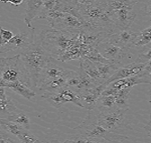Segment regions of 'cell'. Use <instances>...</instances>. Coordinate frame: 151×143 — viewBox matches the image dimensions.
Wrapping results in <instances>:
<instances>
[{
    "mask_svg": "<svg viewBox=\"0 0 151 143\" xmlns=\"http://www.w3.org/2000/svg\"><path fill=\"white\" fill-rule=\"evenodd\" d=\"M0 78L6 82L19 81L30 88L32 87L29 75L19 54L9 57H0Z\"/></svg>",
    "mask_w": 151,
    "mask_h": 143,
    "instance_id": "cell-4",
    "label": "cell"
},
{
    "mask_svg": "<svg viewBox=\"0 0 151 143\" xmlns=\"http://www.w3.org/2000/svg\"><path fill=\"white\" fill-rule=\"evenodd\" d=\"M7 87L29 100H31L36 96L35 92L19 81L15 82H8Z\"/></svg>",
    "mask_w": 151,
    "mask_h": 143,
    "instance_id": "cell-15",
    "label": "cell"
},
{
    "mask_svg": "<svg viewBox=\"0 0 151 143\" xmlns=\"http://www.w3.org/2000/svg\"><path fill=\"white\" fill-rule=\"evenodd\" d=\"M0 35H1V38H2L6 43H7L9 40H11L14 36L12 32L7 30H5V29H4L1 27V28H0Z\"/></svg>",
    "mask_w": 151,
    "mask_h": 143,
    "instance_id": "cell-25",
    "label": "cell"
},
{
    "mask_svg": "<svg viewBox=\"0 0 151 143\" xmlns=\"http://www.w3.org/2000/svg\"><path fill=\"white\" fill-rule=\"evenodd\" d=\"M44 143H63V142H59V141L57 140V139H52V140L49 141V142H44Z\"/></svg>",
    "mask_w": 151,
    "mask_h": 143,
    "instance_id": "cell-34",
    "label": "cell"
},
{
    "mask_svg": "<svg viewBox=\"0 0 151 143\" xmlns=\"http://www.w3.org/2000/svg\"><path fill=\"white\" fill-rule=\"evenodd\" d=\"M42 97L46 99L51 105L56 109H59L63 105L68 102L73 103L75 105L83 108L79 95L74 91L72 90L71 88L67 87H63L59 92L54 93V94L44 93V94L42 95Z\"/></svg>",
    "mask_w": 151,
    "mask_h": 143,
    "instance_id": "cell-7",
    "label": "cell"
},
{
    "mask_svg": "<svg viewBox=\"0 0 151 143\" xmlns=\"http://www.w3.org/2000/svg\"><path fill=\"white\" fill-rule=\"evenodd\" d=\"M99 125L111 132L121 133L123 131L132 130L131 122L128 118L129 109L117 108L111 111L99 112L93 109Z\"/></svg>",
    "mask_w": 151,
    "mask_h": 143,
    "instance_id": "cell-5",
    "label": "cell"
},
{
    "mask_svg": "<svg viewBox=\"0 0 151 143\" xmlns=\"http://www.w3.org/2000/svg\"><path fill=\"white\" fill-rule=\"evenodd\" d=\"M151 43V26L145 30L137 32L133 46L144 47Z\"/></svg>",
    "mask_w": 151,
    "mask_h": 143,
    "instance_id": "cell-18",
    "label": "cell"
},
{
    "mask_svg": "<svg viewBox=\"0 0 151 143\" xmlns=\"http://www.w3.org/2000/svg\"><path fill=\"white\" fill-rule=\"evenodd\" d=\"M86 143H105V140L99 138H89V137H86Z\"/></svg>",
    "mask_w": 151,
    "mask_h": 143,
    "instance_id": "cell-29",
    "label": "cell"
},
{
    "mask_svg": "<svg viewBox=\"0 0 151 143\" xmlns=\"http://www.w3.org/2000/svg\"><path fill=\"white\" fill-rule=\"evenodd\" d=\"M9 137L7 134L0 131V143H6Z\"/></svg>",
    "mask_w": 151,
    "mask_h": 143,
    "instance_id": "cell-28",
    "label": "cell"
},
{
    "mask_svg": "<svg viewBox=\"0 0 151 143\" xmlns=\"http://www.w3.org/2000/svg\"><path fill=\"white\" fill-rule=\"evenodd\" d=\"M141 72L151 83V60L145 64V66Z\"/></svg>",
    "mask_w": 151,
    "mask_h": 143,
    "instance_id": "cell-26",
    "label": "cell"
},
{
    "mask_svg": "<svg viewBox=\"0 0 151 143\" xmlns=\"http://www.w3.org/2000/svg\"><path fill=\"white\" fill-rule=\"evenodd\" d=\"M6 99H8V97L5 94L4 89L3 87H0V100H5Z\"/></svg>",
    "mask_w": 151,
    "mask_h": 143,
    "instance_id": "cell-31",
    "label": "cell"
},
{
    "mask_svg": "<svg viewBox=\"0 0 151 143\" xmlns=\"http://www.w3.org/2000/svg\"><path fill=\"white\" fill-rule=\"evenodd\" d=\"M106 87H107L105 84H102L78 94L83 107L87 109L88 111L93 110L98 99L101 97L102 92Z\"/></svg>",
    "mask_w": 151,
    "mask_h": 143,
    "instance_id": "cell-12",
    "label": "cell"
},
{
    "mask_svg": "<svg viewBox=\"0 0 151 143\" xmlns=\"http://www.w3.org/2000/svg\"><path fill=\"white\" fill-rule=\"evenodd\" d=\"M17 111V107L12 100L9 98L5 100H0V115H6L7 117L9 115L16 113Z\"/></svg>",
    "mask_w": 151,
    "mask_h": 143,
    "instance_id": "cell-21",
    "label": "cell"
},
{
    "mask_svg": "<svg viewBox=\"0 0 151 143\" xmlns=\"http://www.w3.org/2000/svg\"><path fill=\"white\" fill-rule=\"evenodd\" d=\"M145 129L147 131L148 134H151V115H150V121H149L148 123L147 124V125H146V126H145Z\"/></svg>",
    "mask_w": 151,
    "mask_h": 143,
    "instance_id": "cell-32",
    "label": "cell"
},
{
    "mask_svg": "<svg viewBox=\"0 0 151 143\" xmlns=\"http://www.w3.org/2000/svg\"><path fill=\"white\" fill-rule=\"evenodd\" d=\"M25 1L23 0H9V1H1V2L5 3V4H10L14 7H19L24 4Z\"/></svg>",
    "mask_w": 151,
    "mask_h": 143,
    "instance_id": "cell-27",
    "label": "cell"
},
{
    "mask_svg": "<svg viewBox=\"0 0 151 143\" xmlns=\"http://www.w3.org/2000/svg\"><path fill=\"white\" fill-rule=\"evenodd\" d=\"M138 1H106V11L110 21L118 30H130L136 18L134 11Z\"/></svg>",
    "mask_w": 151,
    "mask_h": 143,
    "instance_id": "cell-2",
    "label": "cell"
},
{
    "mask_svg": "<svg viewBox=\"0 0 151 143\" xmlns=\"http://www.w3.org/2000/svg\"><path fill=\"white\" fill-rule=\"evenodd\" d=\"M140 84H151L147 79L145 77V76L140 72L138 75L133 76V77H129V78L123 79V80H120L118 81H115L108 86H110L113 89H116L117 90L121 89L126 88H132L135 85Z\"/></svg>",
    "mask_w": 151,
    "mask_h": 143,
    "instance_id": "cell-13",
    "label": "cell"
},
{
    "mask_svg": "<svg viewBox=\"0 0 151 143\" xmlns=\"http://www.w3.org/2000/svg\"><path fill=\"white\" fill-rule=\"evenodd\" d=\"M34 28L30 32H21L13 37L11 40L0 46V53H6L9 52L21 50V52L35 42Z\"/></svg>",
    "mask_w": 151,
    "mask_h": 143,
    "instance_id": "cell-9",
    "label": "cell"
},
{
    "mask_svg": "<svg viewBox=\"0 0 151 143\" xmlns=\"http://www.w3.org/2000/svg\"><path fill=\"white\" fill-rule=\"evenodd\" d=\"M145 66V64H140L134 61L133 62L127 64L125 65H121L118 69L117 71L109 79V80L104 83V84L108 87V85L115 81H118L123 79L129 78L138 75L143 70Z\"/></svg>",
    "mask_w": 151,
    "mask_h": 143,
    "instance_id": "cell-11",
    "label": "cell"
},
{
    "mask_svg": "<svg viewBox=\"0 0 151 143\" xmlns=\"http://www.w3.org/2000/svg\"><path fill=\"white\" fill-rule=\"evenodd\" d=\"M19 54L29 75L32 87H37L41 72L52 57L39 40L35 41Z\"/></svg>",
    "mask_w": 151,
    "mask_h": 143,
    "instance_id": "cell-1",
    "label": "cell"
},
{
    "mask_svg": "<svg viewBox=\"0 0 151 143\" xmlns=\"http://www.w3.org/2000/svg\"><path fill=\"white\" fill-rule=\"evenodd\" d=\"M55 61L56 60L52 57L50 61L46 64V66L43 68L40 75H39L37 86V88L43 84L47 83L50 81L57 80L60 77H71L72 76L76 75L77 72L63 68L58 65L57 63H55Z\"/></svg>",
    "mask_w": 151,
    "mask_h": 143,
    "instance_id": "cell-6",
    "label": "cell"
},
{
    "mask_svg": "<svg viewBox=\"0 0 151 143\" xmlns=\"http://www.w3.org/2000/svg\"><path fill=\"white\" fill-rule=\"evenodd\" d=\"M96 49L104 59L120 66H121L122 62L128 57L130 50L105 42L99 43L96 46Z\"/></svg>",
    "mask_w": 151,
    "mask_h": 143,
    "instance_id": "cell-8",
    "label": "cell"
},
{
    "mask_svg": "<svg viewBox=\"0 0 151 143\" xmlns=\"http://www.w3.org/2000/svg\"><path fill=\"white\" fill-rule=\"evenodd\" d=\"M19 139L21 143H37L39 141V139L30 133L29 130H23Z\"/></svg>",
    "mask_w": 151,
    "mask_h": 143,
    "instance_id": "cell-23",
    "label": "cell"
},
{
    "mask_svg": "<svg viewBox=\"0 0 151 143\" xmlns=\"http://www.w3.org/2000/svg\"><path fill=\"white\" fill-rule=\"evenodd\" d=\"M131 89L132 88L121 89L119 90L116 89V92L113 97H115L116 104L118 108L129 109V97Z\"/></svg>",
    "mask_w": 151,
    "mask_h": 143,
    "instance_id": "cell-17",
    "label": "cell"
},
{
    "mask_svg": "<svg viewBox=\"0 0 151 143\" xmlns=\"http://www.w3.org/2000/svg\"><path fill=\"white\" fill-rule=\"evenodd\" d=\"M6 143H17V142L15 140H14L12 138L9 137V139H8L7 142H6Z\"/></svg>",
    "mask_w": 151,
    "mask_h": 143,
    "instance_id": "cell-35",
    "label": "cell"
},
{
    "mask_svg": "<svg viewBox=\"0 0 151 143\" xmlns=\"http://www.w3.org/2000/svg\"><path fill=\"white\" fill-rule=\"evenodd\" d=\"M145 12L147 15L151 19V1L146 2V7H145Z\"/></svg>",
    "mask_w": 151,
    "mask_h": 143,
    "instance_id": "cell-30",
    "label": "cell"
},
{
    "mask_svg": "<svg viewBox=\"0 0 151 143\" xmlns=\"http://www.w3.org/2000/svg\"><path fill=\"white\" fill-rule=\"evenodd\" d=\"M149 97H150V99H149V102L151 104V89L150 90V92H149Z\"/></svg>",
    "mask_w": 151,
    "mask_h": 143,
    "instance_id": "cell-36",
    "label": "cell"
},
{
    "mask_svg": "<svg viewBox=\"0 0 151 143\" xmlns=\"http://www.w3.org/2000/svg\"><path fill=\"white\" fill-rule=\"evenodd\" d=\"M63 143H86V137L77 133L71 138L66 139Z\"/></svg>",
    "mask_w": 151,
    "mask_h": 143,
    "instance_id": "cell-24",
    "label": "cell"
},
{
    "mask_svg": "<svg viewBox=\"0 0 151 143\" xmlns=\"http://www.w3.org/2000/svg\"><path fill=\"white\" fill-rule=\"evenodd\" d=\"M150 60H151V43L143 47L135 61L140 64H145Z\"/></svg>",
    "mask_w": 151,
    "mask_h": 143,
    "instance_id": "cell-22",
    "label": "cell"
},
{
    "mask_svg": "<svg viewBox=\"0 0 151 143\" xmlns=\"http://www.w3.org/2000/svg\"><path fill=\"white\" fill-rule=\"evenodd\" d=\"M9 121L14 122L21 128L25 130H29L31 127L30 119L27 115L24 113H14L6 118Z\"/></svg>",
    "mask_w": 151,
    "mask_h": 143,
    "instance_id": "cell-19",
    "label": "cell"
},
{
    "mask_svg": "<svg viewBox=\"0 0 151 143\" xmlns=\"http://www.w3.org/2000/svg\"><path fill=\"white\" fill-rule=\"evenodd\" d=\"M0 127L2 128V130L6 131V132H9L17 138L19 137L23 130H25L21 128L14 122L9 121L7 119L3 118H0Z\"/></svg>",
    "mask_w": 151,
    "mask_h": 143,
    "instance_id": "cell-20",
    "label": "cell"
},
{
    "mask_svg": "<svg viewBox=\"0 0 151 143\" xmlns=\"http://www.w3.org/2000/svg\"><path fill=\"white\" fill-rule=\"evenodd\" d=\"M136 34L137 32H132L130 30H118L114 33L108 36L102 42L114 44V45L119 46L123 49H130L133 46Z\"/></svg>",
    "mask_w": 151,
    "mask_h": 143,
    "instance_id": "cell-10",
    "label": "cell"
},
{
    "mask_svg": "<svg viewBox=\"0 0 151 143\" xmlns=\"http://www.w3.org/2000/svg\"><path fill=\"white\" fill-rule=\"evenodd\" d=\"M74 129L78 131V134L83 137L102 139L111 143H123L128 139L127 135L111 132L99 125L96 122L94 110H89L88 115L81 123Z\"/></svg>",
    "mask_w": 151,
    "mask_h": 143,
    "instance_id": "cell-3",
    "label": "cell"
},
{
    "mask_svg": "<svg viewBox=\"0 0 151 143\" xmlns=\"http://www.w3.org/2000/svg\"><path fill=\"white\" fill-rule=\"evenodd\" d=\"M26 4L24 10V22L25 25L30 30L34 27L32 25V21L38 16L39 12H42L43 1H36V0H27L25 1Z\"/></svg>",
    "mask_w": 151,
    "mask_h": 143,
    "instance_id": "cell-14",
    "label": "cell"
},
{
    "mask_svg": "<svg viewBox=\"0 0 151 143\" xmlns=\"http://www.w3.org/2000/svg\"><path fill=\"white\" fill-rule=\"evenodd\" d=\"M118 108L116 104L115 97L111 95H101L98 99L94 109L99 112L111 111Z\"/></svg>",
    "mask_w": 151,
    "mask_h": 143,
    "instance_id": "cell-16",
    "label": "cell"
},
{
    "mask_svg": "<svg viewBox=\"0 0 151 143\" xmlns=\"http://www.w3.org/2000/svg\"><path fill=\"white\" fill-rule=\"evenodd\" d=\"M0 28H1V25H0ZM5 44H6V42H5V41L2 39V38H1V35H0V46L4 45Z\"/></svg>",
    "mask_w": 151,
    "mask_h": 143,
    "instance_id": "cell-33",
    "label": "cell"
}]
</instances>
